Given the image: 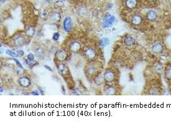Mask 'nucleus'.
<instances>
[{"label": "nucleus", "mask_w": 171, "mask_h": 124, "mask_svg": "<svg viewBox=\"0 0 171 124\" xmlns=\"http://www.w3.org/2000/svg\"><path fill=\"white\" fill-rule=\"evenodd\" d=\"M6 54H8V56H11V57H12V58H17L19 56L16 52L12 51L10 49H6Z\"/></svg>", "instance_id": "24"}, {"label": "nucleus", "mask_w": 171, "mask_h": 124, "mask_svg": "<svg viewBox=\"0 0 171 124\" xmlns=\"http://www.w3.org/2000/svg\"><path fill=\"white\" fill-rule=\"evenodd\" d=\"M143 17L138 12H135L131 16V23L134 26H140L143 23Z\"/></svg>", "instance_id": "5"}, {"label": "nucleus", "mask_w": 171, "mask_h": 124, "mask_svg": "<svg viewBox=\"0 0 171 124\" xmlns=\"http://www.w3.org/2000/svg\"><path fill=\"white\" fill-rule=\"evenodd\" d=\"M60 33H59V32H56V33H54L52 35V40L54 41H55V42H57V41H58L59 40V38H60Z\"/></svg>", "instance_id": "27"}, {"label": "nucleus", "mask_w": 171, "mask_h": 124, "mask_svg": "<svg viewBox=\"0 0 171 124\" xmlns=\"http://www.w3.org/2000/svg\"><path fill=\"white\" fill-rule=\"evenodd\" d=\"M57 68L58 72H59V74L63 76L66 75L69 73V70L68 67H67L65 64L61 62L57 65Z\"/></svg>", "instance_id": "16"}, {"label": "nucleus", "mask_w": 171, "mask_h": 124, "mask_svg": "<svg viewBox=\"0 0 171 124\" xmlns=\"http://www.w3.org/2000/svg\"><path fill=\"white\" fill-rule=\"evenodd\" d=\"M158 18V13L157 11L153 9L148 11L146 14V19L149 22H154L156 21Z\"/></svg>", "instance_id": "15"}, {"label": "nucleus", "mask_w": 171, "mask_h": 124, "mask_svg": "<svg viewBox=\"0 0 171 124\" xmlns=\"http://www.w3.org/2000/svg\"><path fill=\"white\" fill-rule=\"evenodd\" d=\"M63 28L66 33H70L73 30V23L72 19L70 16H66L63 20Z\"/></svg>", "instance_id": "4"}, {"label": "nucleus", "mask_w": 171, "mask_h": 124, "mask_svg": "<svg viewBox=\"0 0 171 124\" xmlns=\"http://www.w3.org/2000/svg\"><path fill=\"white\" fill-rule=\"evenodd\" d=\"M165 77L168 81H171V67L169 66L165 70Z\"/></svg>", "instance_id": "23"}, {"label": "nucleus", "mask_w": 171, "mask_h": 124, "mask_svg": "<svg viewBox=\"0 0 171 124\" xmlns=\"http://www.w3.org/2000/svg\"><path fill=\"white\" fill-rule=\"evenodd\" d=\"M33 51L35 56L40 59L43 58L45 56V54H46L45 49L43 46L41 45H39V44H36V45H35L34 46Z\"/></svg>", "instance_id": "13"}, {"label": "nucleus", "mask_w": 171, "mask_h": 124, "mask_svg": "<svg viewBox=\"0 0 171 124\" xmlns=\"http://www.w3.org/2000/svg\"><path fill=\"white\" fill-rule=\"evenodd\" d=\"M139 5L138 0H124V7L129 10H134L138 8Z\"/></svg>", "instance_id": "12"}, {"label": "nucleus", "mask_w": 171, "mask_h": 124, "mask_svg": "<svg viewBox=\"0 0 171 124\" xmlns=\"http://www.w3.org/2000/svg\"><path fill=\"white\" fill-rule=\"evenodd\" d=\"M26 37L22 34H18L12 39L14 45L18 47H22L26 44Z\"/></svg>", "instance_id": "7"}, {"label": "nucleus", "mask_w": 171, "mask_h": 124, "mask_svg": "<svg viewBox=\"0 0 171 124\" xmlns=\"http://www.w3.org/2000/svg\"><path fill=\"white\" fill-rule=\"evenodd\" d=\"M93 81L95 83L96 85H101L103 84V82H105L104 78H103V75L102 74V73L99 72L97 73L95 75L94 78H93Z\"/></svg>", "instance_id": "20"}, {"label": "nucleus", "mask_w": 171, "mask_h": 124, "mask_svg": "<svg viewBox=\"0 0 171 124\" xmlns=\"http://www.w3.org/2000/svg\"><path fill=\"white\" fill-rule=\"evenodd\" d=\"M75 93H76L77 94H82V92L81 91L79 90V88H76L75 89Z\"/></svg>", "instance_id": "34"}, {"label": "nucleus", "mask_w": 171, "mask_h": 124, "mask_svg": "<svg viewBox=\"0 0 171 124\" xmlns=\"http://www.w3.org/2000/svg\"><path fill=\"white\" fill-rule=\"evenodd\" d=\"M44 67H45V68H46L47 70H48V71H49L50 72H53L52 69L50 66H47V65H45Z\"/></svg>", "instance_id": "33"}, {"label": "nucleus", "mask_w": 171, "mask_h": 124, "mask_svg": "<svg viewBox=\"0 0 171 124\" xmlns=\"http://www.w3.org/2000/svg\"><path fill=\"white\" fill-rule=\"evenodd\" d=\"M18 83L22 88H28L31 85V80L28 75H22L18 79Z\"/></svg>", "instance_id": "6"}, {"label": "nucleus", "mask_w": 171, "mask_h": 124, "mask_svg": "<svg viewBox=\"0 0 171 124\" xmlns=\"http://www.w3.org/2000/svg\"><path fill=\"white\" fill-rule=\"evenodd\" d=\"M25 36L29 39L33 38L35 34V28L34 26H31L28 27L24 32Z\"/></svg>", "instance_id": "19"}, {"label": "nucleus", "mask_w": 171, "mask_h": 124, "mask_svg": "<svg viewBox=\"0 0 171 124\" xmlns=\"http://www.w3.org/2000/svg\"><path fill=\"white\" fill-rule=\"evenodd\" d=\"M86 12V9L85 7L81 6L78 8V14L80 16H84Z\"/></svg>", "instance_id": "25"}, {"label": "nucleus", "mask_w": 171, "mask_h": 124, "mask_svg": "<svg viewBox=\"0 0 171 124\" xmlns=\"http://www.w3.org/2000/svg\"><path fill=\"white\" fill-rule=\"evenodd\" d=\"M12 60H13V61L16 62V64L17 65V66L19 69H23V66H22V63H21V62L19 61L18 59H17L16 58H13L12 59Z\"/></svg>", "instance_id": "28"}, {"label": "nucleus", "mask_w": 171, "mask_h": 124, "mask_svg": "<svg viewBox=\"0 0 171 124\" xmlns=\"http://www.w3.org/2000/svg\"><path fill=\"white\" fill-rule=\"evenodd\" d=\"M105 82L106 84H111L116 79V73L112 69H107L103 74Z\"/></svg>", "instance_id": "1"}, {"label": "nucleus", "mask_w": 171, "mask_h": 124, "mask_svg": "<svg viewBox=\"0 0 171 124\" xmlns=\"http://www.w3.org/2000/svg\"><path fill=\"white\" fill-rule=\"evenodd\" d=\"M169 66L171 67V60H170V62H169Z\"/></svg>", "instance_id": "38"}, {"label": "nucleus", "mask_w": 171, "mask_h": 124, "mask_svg": "<svg viewBox=\"0 0 171 124\" xmlns=\"http://www.w3.org/2000/svg\"><path fill=\"white\" fill-rule=\"evenodd\" d=\"M123 44L126 47H132L136 44V39L131 36H127L124 37Z\"/></svg>", "instance_id": "17"}, {"label": "nucleus", "mask_w": 171, "mask_h": 124, "mask_svg": "<svg viewBox=\"0 0 171 124\" xmlns=\"http://www.w3.org/2000/svg\"><path fill=\"white\" fill-rule=\"evenodd\" d=\"M151 2H156L157 1H159V0H149Z\"/></svg>", "instance_id": "36"}, {"label": "nucleus", "mask_w": 171, "mask_h": 124, "mask_svg": "<svg viewBox=\"0 0 171 124\" xmlns=\"http://www.w3.org/2000/svg\"><path fill=\"white\" fill-rule=\"evenodd\" d=\"M82 44L79 41H74L69 44V49L71 52L77 53L82 49Z\"/></svg>", "instance_id": "11"}, {"label": "nucleus", "mask_w": 171, "mask_h": 124, "mask_svg": "<svg viewBox=\"0 0 171 124\" xmlns=\"http://www.w3.org/2000/svg\"><path fill=\"white\" fill-rule=\"evenodd\" d=\"M45 1H46L48 3H51V2H52V0H45Z\"/></svg>", "instance_id": "35"}, {"label": "nucleus", "mask_w": 171, "mask_h": 124, "mask_svg": "<svg viewBox=\"0 0 171 124\" xmlns=\"http://www.w3.org/2000/svg\"><path fill=\"white\" fill-rule=\"evenodd\" d=\"M98 67L94 64H90L86 68V74L89 76L95 75L97 74Z\"/></svg>", "instance_id": "14"}, {"label": "nucleus", "mask_w": 171, "mask_h": 124, "mask_svg": "<svg viewBox=\"0 0 171 124\" xmlns=\"http://www.w3.org/2000/svg\"><path fill=\"white\" fill-rule=\"evenodd\" d=\"M55 56L56 59L59 62L65 61L68 57V53L64 49H59L57 50L56 53H55Z\"/></svg>", "instance_id": "8"}, {"label": "nucleus", "mask_w": 171, "mask_h": 124, "mask_svg": "<svg viewBox=\"0 0 171 124\" xmlns=\"http://www.w3.org/2000/svg\"><path fill=\"white\" fill-rule=\"evenodd\" d=\"M154 69H155V71H156V72H161V71H162V66L161 65L158 64L155 66Z\"/></svg>", "instance_id": "31"}, {"label": "nucleus", "mask_w": 171, "mask_h": 124, "mask_svg": "<svg viewBox=\"0 0 171 124\" xmlns=\"http://www.w3.org/2000/svg\"><path fill=\"white\" fill-rule=\"evenodd\" d=\"M109 39L108 37H103L102 39L100 40V46L101 48H104L106 46H107L109 45Z\"/></svg>", "instance_id": "21"}, {"label": "nucleus", "mask_w": 171, "mask_h": 124, "mask_svg": "<svg viewBox=\"0 0 171 124\" xmlns=\"http://www.w3.org/2000/svg\"><path fill=\"white\" fill-rule=\"evenodd\" d=\"M83 55L87 59L93 60L97 57L96 51L91 47H86L83 49Z\"/></svg>", "instance_id": "2"}, {"label": "nucleus", "mask_w": 171, "mask_h": 124, "mask_svg": "<svg viewBox=\"0 0 171 124\" xmlns=\"http://www.w3.org/2000/svg\"><path fill=\"white\" fill-rule=\"evenodd\" d=\"M164 49V47L163 44L160 42L154 43L153 46H151V52L155 54H160L162 53Z\"/></svg>", "instance_id": "9"}, {"label": "nucleus", "mask_w": 171, "mask_h": 124, "mask_svg": "<svg viewBox=\"0 0 171 124\" xmlns=\"http://www.w3.org/2000/svg\"><path fill=\"white\" fill-rule=\"evenodd\" d=\"M54 6L55 9H60L64 6V3L62 0H57V1L54 3Z\"/></svg>", "instance_id": "22"}, {"label": "nucleus", "mask_w": 171, "mask_h": 124, "mask_svg": "<svg viewBox=\"0 0 171 124\" xmlns=\"http://www.w3.org/2000/svg\"><path fill=\"white\" fill-rule=\"evenodd\" d=\"M49 18L50 21L54 23H60L62 20V16L59 12L56 11H51L49 14Z\"/></svg>", "instance_id": "10"}, {"label": "nucleus", "mask_w": 171, "mask_h": 124, "mask_svg": "<svg viewBox=\"0 0 171 124\" xmlns=\"http://www.w3.org/2000/svg\"><path fill=\"white\" fill-rule=\"evenodd\" d=\"M26 59H27L28 61H29L31 62H35V56L33 53H29L27 55Z\"/></svg>", "instance_id": "26"}, {"label": "nucleus", "mask_w": 171, "mask_h": 124, "mask_svg": "<svg viewBox=\"0 0 171 124\" xmlns=\"http://www.w3.org/2000/svg\"><path fill=\"white\" fill-rule=\"evenodd\" d=\"M159 93V90H158V89L156 88V87L151 89L149 92L150 94H151V95H157Z\"/></svg>", "instance_id": "29"}, {"label": "nucleus", "mask_w": 171, "mask_h": 124, "mask_svg": "<svg viewBox=\"0 0 171 124\" xmlns=\"http://www.w3.org/2000/svg\"><path fill=\"white\" fill-rule=\"evenodd\" d=\"M104 92L106 95H113L117 94V88L114 87L113 85H106L104 88Z\"/></svg>", "instance_id": "18"}, {"label": "nucleus", "mask_w": 171, "mask_h": 124, "mask_svg": "<svg viewBox=\"0 0 171 124\" xmlns=\"http://www.w3.org/2000/svg\"><path fill=\"white\" fill-rule=\"evenodd\" d=\"M3 93V89H2V87H1V93Z\"/></svg>", "instance_id": "37"}, {"label": "nucleus", "mask_w": 171, "mask_h": 124, "mask_svg": "<svg viewBox=\"0 0 171 124\" xmlns=\"http://www.w3.org/2000/svg\"><path fill=\"white\" fill-rule=\"evenodd\" d=\"M16 52L18 54V56H20V57L24 56V54H25L24 51H22V49H18V50L16 51Z\"/></svg>", "instance_id": "30"}, {"label": "nucleus", "mask_w": 171, "mask_h": 124, "mask_svg": "<svg viewBox=\"0 0 171 124\" xmlns=\"http://www.w3.org/2000/svg\"><path fill=\"white\" fill-rule=\"evenodd\" d=\"M31 94L33 95H39V92L37 90L33 91L31 92Z\"/></svg>", "instance_id": "32"}, {"label": "nucleus", "mask_w": 171, "mask_h": 124, "mask_svg": "<svg viewBox=\"0 0 171 124\" xmlns=\"http://www.w3.org/2000/svg\"><path fill=\"white\" fill-rule=\"evenodd\" d=\"M170 1H171V0H170Z\"/></svg>", "instance_id": "39"}, {"label": "nucleus", "mask_w": 171, "mask_h": 124, "mask_svg": "<svg viewBox=\"0 0 171 124\" xmlns=\"http://www.w3.org/2000/svg\"><path fill=\"white\" fill-rule=\"evenodd\" d=\"M116 21V18L114 16H111L109 14H106L104 18H103V22L102 24V26L104 29L108 28L109 27H111L115 21Z\"/></svg>", "instance_id": "3"}]
</instances>
